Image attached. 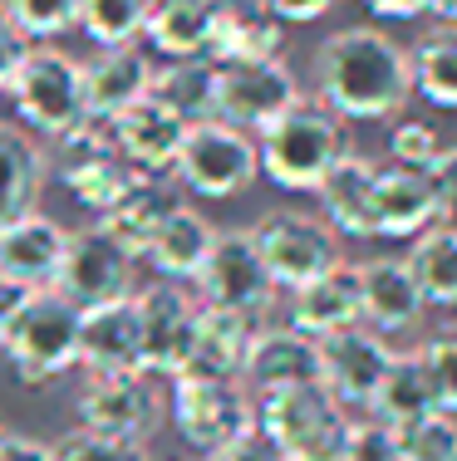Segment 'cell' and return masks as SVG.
<instances>
[{"instance_id": "obj_3", "label": "cell", "mask_w": 457, "mask_h": 461, "mask_svg": "<svg viewBox=\"0 0 457 461\" xmlns=\"http://www.w3.org/2000/svg\"><path fill=\"white\" fill-rule=\"evenodd\" d=\"M354 412H344L320 383H296L256 398V432L280 461H344Z\"/></svg>"}, {"instance_id": "obj_43", "label": "cell", "mask_w": 457, "mask_h": 461, "mask_svg": "<svg viewBox=\"0 0 457 461\" xmlns=\"http://www.w3.org/2000/svg\"><path fill=\"white\" fill-rule=\"evenodd\" d=\"M433 192H438V221L457 230V148H443V158L433 162Z\"/></svg>"}, {"instance_id": "obj_30", "label": "cell", "mask_w": 457, "mask_h": 461, "mask_svg": "<svg viewBox=\"0 0 457 461\" xmlns=\"http://www.w3.org/2000/svg\"><path fill=\"white\" fill-rule=\"evenodd\" d=\"M408 270L423 290L428 310H457V230L433 221L408 240Z\"/></svg>"}, {"instance_id": "obj_40", "label": "cell", "mask_w": 457, "mask_h": 461, "mask_svg": "<svg viewBox=\"0 0 457 461\" xmlns=\"http://www.w3.org/2000/svg\"><path fill=\"white\" fill-rule=\"evenodd\" d=\"M438 158H443V133L433 123H423V118L394 123V133H388V162L413 167V172H433Z\"/></svg>"}, {"instance_id": "obj_48", "label": "cell", "mask_w": 457, "mask_h": 461, "mask_svg": "<svg viewBox=\"0 0 457 461\" xmlns=\"http://www.w3.org/2000/svg\"><path fill=\"white\" fill-rule=\"evenodd\" d=\"M25 294H30V290H20L15 280L0 276V334H5V324L15 320V310H20V300H25Z\"/></svg>"}, {"instance_id": "obj_28", "label": "cell", "mask_w": 457, "mask_h": 461, "mask_svg": "<svg viewBox=\"0 0 457 461\" xmlns=\"http://www.w3.org/2000/svg\"><path fill=\"white\" fill-rule=\"evenodd\" d=\"M212 240H216V226L206 221L197 206L178 202L168 212V221L158 226V236L148 240L143 260L158 270V280H182V285H187V280H197V270H202L206 250H212Z\"/></svg>"}, {"instance_id": "obj_24", "label": "cell", "mask_w": 457, "mask_h": 461, "mask_svg": "<svg viewBox=\"0 0 457 461\" xmlns=\"http://www.w3.org/2000/svg\"><path fill=\"white\" fill-rule=\"evenodd\" d=\"M374 172L379 162L364 158V152H344L324 182L315 186L320 196V216L334 236H350V240H369L374 236Z\"/></svg>"}, {"instance_id": "obj_9", "label": "cell", "mask_w": 457, "mask_h": 461, "mask_svg": "<svg viewBox=\"0 0 457 461\" xmlns=\"http://www.w3.org/2000/svg\"><path fill=\"white\" fill-rule=\"evenodd\" d=\"M197 300L216 304V310H242L260 320L276 300V280H270L266 260H260L251 226H236V230H216L212 250H206L202 270H197Z\"/></svg>"}, {"instance_id": "obj_38", "label": "cell", "mask_w": 457, "mask_h": 461, "mask_svg": "<svg viewBox=\"0 0 457 461\" xmlns=\"http://www.w3.org/2000/svg\"><path fill=\"white\" fill-rule=\"evenodd\" d=\"M15 15V25L25 30L35 45H50L54 35L79 25V0H0Z\"/></svg>"}, {"instance_id": "obj_49", "label": "cell", "mask_w": 457, "mask_h": 461, "mask_svg": "<svg viewBox=\"0 0 457 461\" xmlns=\"http://www.w3.org/2000/svg\"><path fill=\"white\" fill-rule=\"evenodd\" d=\"M428 15L443 25H457V0H428Z\"/></svg>"}, {"instance_id": "obj_15", "label": "cell", "mask_w": 457, "mask_h": 461, "mask_svg": "<svg viewBox=\"0 0 457 461\" xmlns=\"http://www.w3.org/2000/svg\"><path fill=\"white\" fill-rule=\"evenodd\" d=\"M108 133H114L118 158L133 172H143V177H172L192 123L182 113H172L162 98L148 94V98H138L133 108H123L118 118H108Z\"/></svg>"}, {"instance_id": "obj_21", "label": "cell", "mask_w": 457, "mask_h": 461, "mask_svg": "<svg viewBox=\"0 0 457 461\" xmlns=\"http://www.w3.org/2000/svg\"><path fill=\"white\" fill-rule=\"evenodd\" d=\"M152 74H158V64L138 45H108L94 59H84V108H89V118L108 123L123 108H133L138 98H148Z\"/></svg>"}, {"instance_id": "obj_31", "label": "cell", "mask_w": 457, "mask_h": 461, "mask_svg": "<svg viewBox=\"0 0 457 461\" xmlns=\"http://www.w3.org/2000/svg\"><path fill=\"white\" fill-rule=\"evenodd\" d=\"M438 408V398H433V383H428V368H423L418 348H408V354H394V364H388L384 383H379L374 402H369L364 417H374V422L384 427H404L413 417L433 412Z\"/></svg>"}, {"instance_id": "obj_34", "label": "cell", "mask_w": 457, "mask_h": 461, "mask_svg": "<svg viewBox=\"0 0 457 461\" xmlns=\"http://www.w3.org/2000/svg\"><path fill=\"white\" fill-rule=\"evenodd\" d=\"M152 0H79V30L99 50L108 45H138L148 30Z\"/></svg>"}, {"instance_id": "obj_32", "label": "cell", "mask_w": 457, "mask_h": 461, "mask_svg": "<svg viewBox=\"0 0 457 461\" xmlns=\"http://www.w3.org/2000/svg\"><path fill=\"white\" fill-rule=\"evenodd\" d=\"M413 64V94L433 108L457 113V25H433L418 45L408 50Z\"/></svg>"}, {"instance_id": "obj_36", "label": "cell", "mask_w": 457, "mask_h": 461, "mask_svg": "<svg viewBox=\"0 0 457 461\" xmlns=\"http://www.w3.org/2000/svg\"><path fill=\"white\" fill-rule=\"evenodd\" d=\"M394 437H398L404 461H448L457 452V417L433 408V412L413 417L404 427H394Z\"/></svg>"}, {"instance_id": "obj_46", "label": "cell", "mask_w": 457, "mask_h": 461, "mask_svg": "<svg viewBox=\"0 0 457 461\" xmlns=\"http://www.w3.org/2000/svg\"><path fill=\"white\" fill-rule=\"evenodd\" d=\"M0 461H54V452H50V442H35V437L10 432L5 442H0Z\"/></svg>"}, {"instance_id": "obj_39", "label": "cell", "mask_w": 457, "mask_h": 461, "mask_svg": "<svg viewBox=\"0 0 457 461\" xmlns=\"http://www.w3.org/2000/svg\"><path fill=\"white\" fill-rule=\"evenodd\" d=\"M54 461H152L143 442H118V437H99V432H64L59 442H50Z\"/></svg>"}, {"instance_id": "obj_7", "label": "cell", "mask_w": 457, "mask_h": 461, "mask_svg": "<svg viewBox=\"0 0 457 461\" xmlns=\"http://www.w3.org/2000/svg\"><path fill=\"white\" fill-rule=\"evenodd\" d=\"M172 383V427L187 447L212 456L216 447L236 442L256 427V398L242 388V378H206V373H178Z\"/></svg>"}, {"instance_id": "obj_23", "label": "cell", "mask_w": 457, "mask_h": 461, "mask_svg": "<svg viewBox=\"0 0 457 461\" xmlns=\"http://www.w3.org/2000/svg\"><path fill=\"white\" fill-rule=\"evenodd\" d=\"M359 320H364V300H359V266H350V260H334L324 276L290 290V329L310 339L354 329Z\"/></svg>"}, {"instance_id": "obj_5", "label": "cell", "mask_w": 457, "mask_h": 461, "mask_svg": "<svg viewBox=\"0 0 457 461\" xmlns=\"http://www.w3.org/2000/svg\"><path fill=\"white\" fill-rule=\"evenodd\" d=\"M10 104L20 113V128L35 138H59L74 128L89 108H84V64L59 45H30L25 64H20L15 84H10Z\"/></svg>"}, {"instance_id": "obj_17", "label": "cell", "mask_w": 457, "mask_h": 461, "mask_svg": "<svg viewBox=\"0 0 457 461\" xmlns=\"http://www.w3.org/2000/svg\"><path fill=\"white\" fill-rule=\"evenodd\" d=\"M79 368L89 373H143V320L133 294L79 310Z\"/></svg>"}, {"instance_id": "obj_33", "label": "cell", "mask_w": 457, "mask_h": 461, "mask_svg": "<svg viewBox=\"0 0 457 461\" xmlns=\"http://www.w3.org/2000/svg\"><path fill=\"white\" fill-rule=\"evenodd\" d=\"M152 98L182 113L187 123L216 113V64L212 59H168L152 74Z\"/></svg>"}, {"instance_id": "obj_20", "label": "cell", "mask_w": 457, "mask_h": 461, "mask_svg": "<svg viewBox=\"0 0 457 461\" xmlns=\"http://www.w3.org/2000/svg\"><path fill=\"white\" fill-rule=\"evenodd\" d=\"M286 50V25L270 15L260 0H216L212 10V40L206 59L222 64H256V59H280Z\"/></svg>"}, {"instance_id": "obj_13", "label": "cell", "mask_w": 457, "mask_h": 461, "mask_svg": "<svg viewBox=\"0 0 457 461\" xmlns=\"http://www.w3.org/2000/svg\"><path fill=\"white\" fill-rule=\"evenodd\" d=\"M315 344H320V388L344 412H369V402H374V393H379V383H384L398 348H388V339L364 324L324 334Z\"/></svg>"}, {"instance_id": "obj_27", "label": "cell", "mask_w": 457, "mask_h": 461, "mask_svg": "<svg viewBox=\"0 0 457 461\" xmlns=\"http://www.w3.org/2000/svg\"><path fill=\"white\" fill-rule=\"evenodd\" d=\"M256 320L242 310H216L202 304L197 310V329H192V354L182 373H206V378H242L246 348H251Z\"/></svg>"}, {"instance_id": "obj_2", "label": "cell", "mask_w": 457, "mask_h": 461, "mask_svg": "<svg viewBox=\"0 0 457 461\" xmlns=\"http://www.w3.org/2000/svg\"><path fill=\"white\" fill-rule=\"evenodd\" d=\"M260 152V177L280 192H315L324 172L350 152L344 142V123L320 104V98L300 94L280 118H270L256 133Z\"/></svg>"}, {"instance_id": "obj_45", "label": "cell", "mask_w": 457, "mask_h": 461, "mask_svg": "<svg viewBox=\"0 0 457 461\" xmlns=\"http://www.w3.org/2000/svg\"><path fill=\"white\" fill-rule=\"evenodd\" d=\"M206 461H280V452H276V447H270L266 437H260L256 427H251L246 437H236V442L216 447V452L206 456Z\"/></svg>"}, {"instance_id": "obj_6", "label": "cell", "mask_w": 457, "mask_h": 461, "mask_svg": "<svg viewBox=\"0 0 457 461\" xmlns=\"http://www.w3.org/2000/svg\"><path fill=\"white\" fill-rule=\"evenodd\" d=\"M172 177L182 182V192L206 196V202H226V196L251 192L260 177L256 138L222 123V118H202V123H192L187 142H182Z\"/></svg>"}, {"instance_id": "obj_1", "label": "cell", "mask_w": 457, "mask_h": 461, "mask_svg": "<svg viewBox=\"0 0 457 461\" xmlns=\"http://www.w3.org/2000/svg\"><path fill=\"white\" fill-rule=\"evenodd\" d=\"M315 98L340 123H379L404 113L413 98L408 45L379 25H344L324 35L315 50Z\"/></svg>"}, {"instance_id": "obj_11", "label": "cell", "mask_w": 457, "mask_h": 461, "mask_svg": "<svg viewBox=\"0 0 457 461\" xmlns=\"http://www.w3.org/2000/svg\"><path fill=\"white\" fill-rule=\"evenodd\" d=\"M300 94H305L300 74L286 64V54L280 59H256V64H222L216 69V113L212 118H222V123L256 138Z\"/></svg>"}, {"instance_id": "obj_47", "label": "cell", "mask_w": 457, "mask_h": 461, "mask_svg": "<svg viewBox=\"0 0 457 461\" xmlns=\"http://www.w3.org/2000/svg\"><path fill=\"white\" fill-rule=\"evenodd\" d=\"M359 5H364L369 15H379V20H418V15H428V0H359Z\"/></svg>"}, {"instance_id": "obj_4", "label": "cell", "mask_w": 457, "mask_h": 461, "mask_svg": "<svg viewBox=\"0 0 457 461\" xmlns=\"http://www.w3.org/2000/svg\"><path fill=\"white\" fill-rule=\"evenodd\" d=\"M0 354L25 388H45L79 364V310L54 290H30L0 334Z\"/></svg>"}, {"instance_id": "obj_41", "label": "cell", "mask_w": 457, "mask_h": 461, "mask_svg": "<svg viewBox=\"0 0 457 461\" xmlns=\"http://www.w3.org/2000/svg\"><path fill=\"white\" fill-rule=\"evenodd\" d=\"M344 461H404L394 427L374 422V417H359V422L350 427V447H344Z\"/></svg>"}, {"instance_id": "obj_14", "label": "cell", "mask_w": 457, "mask_h": 461, "mask_svg": "<svg viewBox=\"0 0 457 461\" xmlns=\"http://www.w3.org/2000/svg\"><path fill=\"white\" fill-rule=\"evenodd\" d=\"M50 290L64 294L74 310H94V304L123 300V294H133V256L118 240H108L99 226L69 230L59 276H54Z\"/></svg>"}, {"instance_id": "obj_50", "label": "cell", "mask_w": 457, "mask_h": 461, "mask_svg": "<svg viewBox=\"0 0 457 461\" xmlns=\"http://www.w3.org/2000/svg\"><path fill=\"white\" fill-rule=\"evenodd\" d=\"M5 437H10V427H5V422H0V442H5Z\"/></svg>"}, {"instance_id": "obj_29", "label": "cell", "mask_w": 457, "mask_h": 461, "mask_svg": "<svg viewBox=\"0 0 457 461\" xmlns=\"http://www.w3.org/2000/svg\"><path fill=\"white\" fill-rule=\"evenodd\" d=\"M216 0H152L143 40L162 59H206Z\"/></svg>"}, {"instance_id": "obj_8", "label": "cell", "mask_w": 457, "mask_h": 461, "mask_svg": "<svg viewBox=\"0 0 457 461\" xmlns=\"http://www.w3.org/2000/svg\"><path fill=\"white\" fill-rule=\"evenodd\" d=\"M251 240L260 260H266L270 280H276V290H300L315 276H324L334 260H344L340 236L324 226V216L300 212V206H276V212L256 216Z\"/></svg>"}, {"instance_id": "obj_18", "label": "cell", "mask_w": 457, "mask_h": 461, "mask_svg": "<svg viewBox=\"0 0 457 461\" xmlns=\"http://www.w3.org/2000/svg\"><path fill=\"white\" fill-rule=\"evenodd\" d=\"M359 300H364V320L359 324L384 334V339H398V334H408V329H418L423 310H428L404 256L364 260V266H359Z\"/></svg>"}, {"instance_id": "obj_37", "label": "cell", "mask_w": 457, "mask_h": 461, "mask_svg": "<svg viewBox=\"0 0 457 461\" xmlns=\"http://www.w3.org/2000/svg\"><path fill=\"white\" fill-rule=\"evenodd\" d=\"M418 358H423V368H428L438 408L457 417V324L433 329V334L418 344Z\"/></svg>"}, {"instance_id": "obj_44", "label": "cell", "mask_w": 457, "mask_h": 461, "mask_svg": "<svg viewBox=\"0 0 457 461\" xmlns=\"http://www.w3.org/2000/svg\"><path fill=\"white\" fill-rule=\"evenodd\" d=\"M260 5H266L280 25H315V20H324L340 0H260Z\"/></svg>"}, {"instance_id": "obj_35", "label": "cell", "mask_w": 457, "mask_h": 461, "mask_svg": "<svg viewBox=\"0 0 457 461\" xmlns=\"http://www.w3.org/2000/svg\"><path fill=\"white\" fill-rule=\"evenodd\" d=\"M133 177H138V172L128 167L118 152H104V158L84 162L79 172H69V177H64V192H69L79 206H89L94 216H104L108 206H114L128 186H133Z\"/></svg>"}, {"instance_id": "obj_25", "label": "cell", "mask_w": 457, "mask_h": 461, "mask_svg": "<svg viewBox=\"0 0 457 461\" xmlns=\"http://www.w3.org/2000/svg\"><path fill=\"white\" fill-rule=\"evenodd\" d=\"M45 182H50V162L40 138L20 123H0V226L40 212Z\"/></svg>"}, {"instance_id": "obj_22", "label": "cell", "mask_w": 457, "mask_h": 461, "mask_svg": "<svg viewBox=\"0 0 457 461\" xmlns=\"http://www.w3.org/2000/svg\"><path fill=\"white\" fill-rule=\"evenodd\" d=\"M438 221V192L428 172L379 162L374 172V236L384 240H413L418 230Z\"/></svg>"}, {"instance_id": "obj_16", "label": "cell", "mask_w": 457, "mask_h": 461, "mask_svg": "<svg viewBox=\"0 0 457 461\" xmlns=\"http://www.w3.org/2000/svg\"><path fill=\"white\" fill-rule=\"evenodd\" d=\"M296 383H320V344L290 324H256L251 348L242 364V388L260 398Z\"/></svg>"}, {"instance_id": "obj_19", "label": "cell", "mask_w": 457, "mask_h": 461, "mask_svg": "<svg viewBox=\"0 0 457 461\" xmlns=\"http://www.w3.org/2000/svg\"><path fill=\"white\" fill-rule=\"evenodd\" d=\"M64 246H69L64 221H54L45 212L20 216V221L0 226V276L15 280L20 290H50L59 276Z\"/></svg>"}, {"instance_id": "obj_51", "label": "cell", "mask_w": 457, "mask_h": 461, "mask_svg": "<svg viewBox=\"0 0 457 461\" xmlns=\"http://www.w3.org/2000/svg\"><path fill=\"white\" fill-rule=\"evenodd\" d=\"M448 461H457V452H452V456H448Z\"/></svg>"}, {"instance_id": "obj_26", "label": "cell", "mask_w": 457, "mask_h": 461, "mask_svg": "<svg viewBox=\"0 0 457 461\" xmlns=\"http://www.w3.org/2000/svg\"><path fill=\"white\" fill-rule=\"evenodd\" d=\"M178 202H182V196L172 192L162 177H143V172H138L133 186H128V192L118 196L104 216H94V226H99L108 240H118V246H123L133 260H143L148 240L158 236V226L168 221V212Z\"/></svg>"}, {"instance_id": "obj_12", "label": "cell", "mask_w": 457, "mask_h": 461, "mask_svg": "<svg viewBox=\"0 0 457 461\" xmlns=\"http://www.w3.org/2000/svg\"><path fill=\"white\" fill-rule=\"evenodd\" d=\"M74 412H79L84 432L118 437V442H148L162 402L148 373H94L74 398Z\"/></svg>"}, {"instance_id": "obj_10", "label": "cell", "mask_w": 457, "mask_h": 461, "mask_svg": "<svg viewBox=\"0 0 457 461\" xmlns=\"http://www.w3.org/2000/svg\"><path fill=\"white\" fill-rule=\"evenodd\" d=\"M138 320H143V373L148 378H178L192 354V329H197V290L182 280H152L133 290Z\"/></svg>"}, {"instance_id": "obj_42", "label": "cell", "mask_w": 457, "mask_h": 461, "mask_svg": "<svg viewBox=\"0 0 457 461\" xmlns=\"http://www.w3.org/2000/svg\"><path fill=\"white\" fill-rule=\"evenodd\" d=\"M30 45H35V40H30L25 30L15 25V15L0 5V94H10V84H15V74H20V64H25Z\"/></svg>"}]
</instances>
